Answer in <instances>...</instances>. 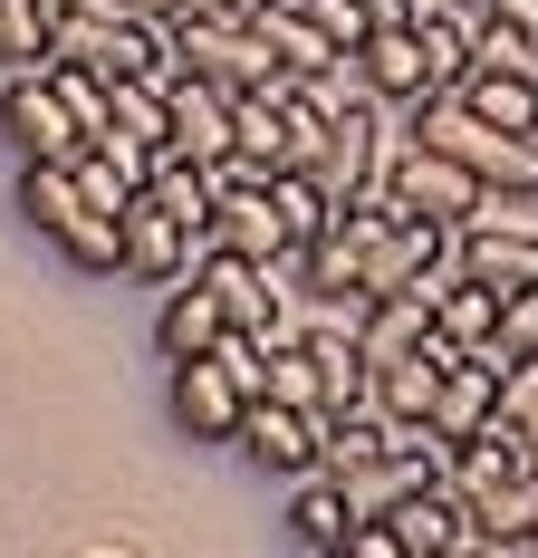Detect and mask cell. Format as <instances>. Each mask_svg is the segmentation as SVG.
I'll use <instances>...</instances> for the list:
<instances>
[{"label":"cell","mask_w":538,"mask_h":558,"mask_svg":"<svg viewBox=\"0 0 538 558\" xmlns=\"http://www.w3.org/2000/svg\"><path fill=\"white\" fill-rule=\"evenodd\" d=\"M414 135H424V145H442L452 165H472L490 203H538V135H510V125L472 116L452 87L414 107Z\"/></svg>","instance_id":"1"},{"label":"cell","mask_w":538,"mask_h":558,"mask_svg":"<svg viewBox=\"0 0 538 558\" xmlns=\"http://www.w3.org/2000/svg\"><path fill=\"white\" fill-rule=\"evenodd\" d=\"M173 49L193 77H212V87H269V77H289L279 58L260 49V29H250V10L241 0H212V10H193V20H173Z\"/></svg>","instance_id":"2"},{"label":"cell","mask_w":538,"mask_h":558,"mask_svg":"<svg viewBox=\"0 0 538 558\" xmlns=\"http://www.w3.org/2000/svg\"><path fill=\"white\" fill-rule=\"evenodd\" d=\"M0 135H10V155L20 165H39V155H77L87 145V125L68 116V97H58L49 68H0Z\"/></svg>","instance_id":"3"},{"label":"cell","mask_w":538,"mask_h":558,"mask_svg":"<svg viewBox=\"0 0 538 558\" xmlns=\"http://www.w3.org/2000/svg\"><path fill=\"white\" fill-rule=\"evenodd\" d=\"M384 193L404 203V213H424V222H472V213H490V193H481V173L472 165H452L442 145H424V135H404V155H394V173H384Z\"/></svg>","instance_id":"4"},{"label":"cell","mask_w":538,"mask_h":558,"mask_svg":"<svg viewBox=\"0 0 538 558\" xmlns=\"http://www.w3.org/2000/svg\"><path fill=\"white\" fill-rule=\"evenodd\" d=\"M203 241H212V251H241V260H298L269 173H241V165H221V203H212V231H203Z\"/></svg>","instance_id":"5"},{"label":"cell","mask_w":538,"mask_h":558,"mask_svg":"<svg viewBox=\"0 0 538 558\" xmlns=\"http://www.w3.org/2000/svg\"><path fill=\"white\" fill-rule=\"evenodd\" d=\"M452 270L490 279V289H529L538 279V222H519V203H490L452 231Z\"/></svg>","instance_id":"6"},{"label":"cell","mask_w":538,"mask_h":558,"mask_svg":"<svg viewBox=\"0 0 538 558\" xmlns=\"http://www.w3.org/2000/svg\"><path fill=\"white\" fill-rule=\"evenodd\" d=\"M384 520H394L404 558H481V510L462 501L452 482H414V492L384 510Z\"/></svg>","instance_id":"7"},{"label":"cell","mask_w":538,"mask_h":558,"mask_svg":"<svg viewBox=\"0 0 538 558\" xmlns=\"http://www.w3.org/2000/svg\"><path fill=\"white\" fill-rule=\"evenodd\" d=\"M318 434L327 414H308V404H279V395H250V414H241V462H260L269 482H298V472H318Z\"/></svg>","instance_id":"8"},{"label":"cell","mask_w":538,"mask_h":558,"mask_svg":"<svg viewBox=\"0 0 538 558\" xmlns=\"http://www.w3.org/2000/svg\"><path fill=\"white\" fill-rule=\"evenodd\" d=\"M163 107H173V145L163 155H183V165H203V173H221L231 155H241V125H231V87H212V77H173L163 87Z\"/></svg>","instance_id":"9"},{"label":"cell","mask_w":538,"mask_h":558,"mask_svg":"<svg viewBox=\"0 0 538 558\" xmlns=\"http://www.w3.org/2000/svg\"><path fill=\"white\" fill-rule=\"evenodd\" d=\"M115 222H125V279H145V289H173V279L203 260V231L183 222V213H163L155 193H135Z\"/></svg>","instance_id":"10"},{"label":"cell","mask_w":538,"mask_h":558,"mask_svg":"<svg viewBox=\"0 0 538 558\" xmlns=\"http://www.w3.org/2000/svg\"><path fill=\"white\" fill-rule=\"evenodd\" d=\"M241 414H250V395L231 386V366L221 356H183L173 366V424L193 434V444H241Z\"/></svg>","instance_id":"11"},{"label":"cell","mask_w":538,"mask_h":558,"mask_svg":"<svg viewBox=\"0 0 538 558\" xmlns=\"http://www.w3.org/2000/svg\"><path fill=\"white\" fill-rule=\"evenodd\" d=\"M356 77H366V97H384V107H424V97H442V77H432L424 58V29H366V49H356Z\"/></svg>","instance_id":"12"},{"label":"cell","mask_w":538,"mask_h":558,"mask_svg":"<svg viewBox=\"0 0 538 558\" xmlns=\"http://www.w3.org/2000/svg\"><path fill=\"white\" fill-rule=\"evenodd\" d=\"M221 337H231L221 289H212L203 270H183L173 289H163V308H155V356H163V366H183V356H212Z\"/></svg>","instance_id":"13"},{"label":"cell","mask_w":538,"mask_h":558,"mask_svg":"<svg viewBox=\"0 0 538 558\" xmlns=\"http://www.w3.org/2000/svg\"><path fill=\"white\" fill-rule=\"evenodd\" d=\"M452 356H462V347H452L442 328H432L424 347H404V356H384L376 366V404L394 414V424H432V395H442V366H452Z\"/></svg>","instance_id":"14"},{"label":"cell","mask_w":538,"mask_h":558,"mask_svg":"<svg viewBox=\"0 0 538 558\" xmlns=\"http://www.w3.org/2000/svg\"><path fill=\"white\" fill-rule=\"evenodd\" d=\"M490 414H500V356L481 347H462L452 366H442V395H432V434H452V444H472Z\"/></svg>","instance_id":"15"},{"label":"cell","mask_w":538,"mask_h":558,"mask_svg":"<svg viewBox=\"0 0 538 558\" xmlns=\"http://www.w3.org/2000/svg\"><path fill=\"white\" fill-rule=\"evenodd\" d=\"M424 308H432V328L452 337V347H490V337H500V308H510V289H490V279L442 270V279L424 289Z\"/></svg>","instance_id":"16"},{"label":"cell","mask_w":538,"mask_h":558,"mask_svg":"<svg viewBox=\"0 0 538 558\" xmlns=\"http://www.w3.org/2000/svg\"><path fill=\"white\" fill-rule=\"evenodd\" d=\"M346 530H356L346 482H337V472H298V482H289V539L318 549V558H337V549H346Z\"/></svg>","instance_id":"17"},{"label":"cell","mask_w":538,"mask_h":558,"mask_svg":"<svg viewBox=\"0 0 538 558\" xmlns=\"http://www.w3.org/2000/svg\"><path fill=\"white\" fill-rule=\"evenodd\" d=\"M472 116H490V125H510V135H538V77H519V68H490V58H472V77L452 87Z\"/></svg>","instance_id":"18"},{"label":"cell","mask_w":538,"mask_h":558,"mask_svg":"<svg viewBox=\"0 0 538 558\" xmlns=\"http://www.w3.org/2000/svg\"><path fill=\"white\" fill-rule=\"evenodd\" d=\"M49 241H58V260H68L77 279H125V222H115V213H97V203H77Z\"/></svg>","instance_id":"19"},{"label":"cell","mask_w":538,"mask_h":558,"mask_svg":"<svg viewBox=\"0 0 538 558\" xmlns=\"http://www.w3.org/2000/svg\"><path fill=\"white\" fill-rule=\"evenodd\" d=\"M260 395L327 414V376H318V356H308V337H279V347H269V386H260Z\"/></svg>","instance_id":"20"},{"label":"cell","mask_w":538,"mask_h":558,"mask_svg":"<svg viewBox=\"0 0 538 558\" xmlns=\"http://www.w3.org/2000/svg\"><path fill=\"white\" fill-rule=\"evenodd\" d=\"M0 68H49V0H0Z\"/></svg>","instance_id":"21"},{"label":"cell","mask_w":538,"mask_h":558,"mask_svg":"<svg viewBox=\"0 0 538 558\" xmlns=\"http://www.w3.org/2000/svg\"><path fill=\"white\" fill-rule=\"evenodd\" d=\"M500 424L538 452V356H510V366H500Z\"/></svg>","instance_id":"22"},{"label":"cell","mask_w":538,"mask_h":558,"mask_svg":"<svg viewBox=\"0 0 538 558\" xmlns=\"http://www.w3.org/2000/svg\"><path fill=\"white\" fill-rule=\"evenodd\" d=\"M500 356H538V279L529 289H510V308H500V337H490Z\"/></svg>","instance_id":"23"},{"label":"cell","mask_w":538,"mask_h":558,"mask_svg":"<svg viewBox=\"0 0 538 558\" xmlns=\"http://www.w3.org/2000/svg\"><path fill=\"white\" fill-rule=\"evenodd\" d=\"M308 10H318V29L337 39V49H366V29H376V20H366V0H308Z\"/></svg>","instance_id":"24"},{"label":"cell","mask_w":538,"mask_h":558,"mask_svg":"<svg viewBox=\"0 0 538 558\" xmlns=\"http://www.w3.org/2000/svg\"><path fill=\"white\" fill-rule=\"evenodd\" d=\"M337 558H404V539H394V520H356Z\"/></svg>","instance_id":"25"},{"label":"cell","mask_w":538,"mask_h":558,"mask_svg":"<svg viewBox=\"0 0 538 558\" xmlns=\"http://www.w3.org/2000/svg\"><path fill=\"white\" fill-rule=\"evenodd\" d=\"M490 20H500V29H529V39H538V0H490Z\"/></svg>","instance_id":"26"},{"label":"cell","mask_w":538,"mask_h":558,"mask_svg":"<svg viewBox=\"0 0 538 558\" xmlns=\"http://www.w3.org/2000/svg\"><path fill=\"white\" fill-rule=\"evenodd\" d=\"M135 10H155V20H193V10H212V0H135Z\"/></svg>","instance_id":"27"},{"label":"cell","mask_w":538,"mask_h":558,"mask_svg":"<svg viewBox=\"0 0 538 558\" xmlns=\"http://www.w3.org/2000/svg\"><path fill=\"white\" fill-rule=\"evenodd\" d=\"M58 10H87V0H49V20H58Z\"/></svg>","instance_id":"28"}]
</instances>
